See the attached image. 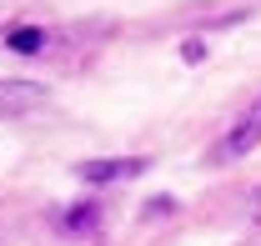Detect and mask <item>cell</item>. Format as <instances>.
Returning a JSON list of instances; mask_svg holds the SVG:
<instances>
[{
  "mask_svg": "<svg viewBox=\"0 0 261 246\" xmlns=\"http://www.w3.org/2000/svg\"><path fill=\"white\" fill-rule=\"evenodd\" d=\"M146 171V161L141 156H111V161H81L75 166V176L91 186H111V181H130V176H141Z\"/></svg>",
  "mask_w": 261,
  "mask_h": 246,
  "instance_id": "cell-1",
  "label": "cell"
},
{
  "mask_svg": "<svg viewBox=\"0 0 261 246\" xmlns=\"http://www.w3.org/2000/svg\"><path fill=\"white\" fill-rule=\"evenodd\" d=\"M0 31H5V20H0Z\"/></svg>",
  "mask_w": 261,
  "mask_h": 246,
  "instance_id": "cell-7",
  "label": "cell"
},
{
  "mask_svg": "<svg viewBox=\"0 0 261 246\" xmlns=\"http://www.w3.org/2000/svg\"><path fill=\"white\" fill-rule=\"evenodd\" d=\"M246 216H251V221H261V186H256V196H251V206H246Z\"/></svg>",
  "mask_w": 261,
  "mask_h": 246,
  "instance_id": "cell-6",
  "label": "cell"
},
{
  "mask_svg": "<svg viewBox=\"0 0 261 246\" xmlns=\"http://www.w3.org/2000/svg\"><path fill=\"white\" fill-rule=\"evenodd\" d=\"M61 226L65 231H96V206H70Z\"/></svg>",
  "mask_w": 261,
  "mask_h": 246,
  "instance_id": "cell-5",
  "label": "cell"
},
{
  "mask_svg": "<svg viewBox=\"0 0 261 246\" xmlns=\"http://www.w3.org/2000/svg\"><path fill=\"white\" fill-rule=\"evenodd\" d=\"M5 45H10V51H20V56H31V51H40V45H45V31H15V35H5Z\"/></svg>",
  "mask_w": 261,
  "mask_h": 246,
  "instance_id": "cell-4",
  "label": "cell"
},
{
  "mask_svg": "<svg viewBox=\"0 0 261 246\" xmlns=\"http://www.w3.org/2000/svg\"><path fill=\"white\" fill-rule=\"evenodd\" d=\"M45 86L40 81H0V121H10V116H25L35 106H45Z\"/></svg>",
  "mask_w": 261,
  "mask_h": 246,
  "instance_id": "cell-2",
  "label": "cell"
},
{
  "mask_svg": "<svg viewBox=\"0 0 261 246\" xmlns=\"http://www.w3.org/2000/svg\"><path fill=\"white\" fill-rule=\"evenodd\" d=\"M251 146H261V101L241 116V121L226 131V141H221V151H216V161H236V156H246Z\"/></svg>",
  "mask_w": 261,
  "mask_h": 246,
  "instance_id": "cell-3",
  "label": "cell"
}]
</instances>
